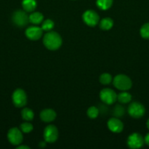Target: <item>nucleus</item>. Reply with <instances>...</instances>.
Wrapping results in <instances>:
<instances>
[{
    "label": "nucleus",
    "mask_w": 149,
    "mask_h": 149,
    "mask_svg": "<svg viewBox=\"0 0 149 149\" xmlns=\"http://www.w3.org/2000/svg\"><path fill=\"white\" fill-rule=\"evenodd\" d=\"M20 130L24 133H29L33 130V125L29 122H24L20 125Z\"/></svg>",
    "instance_id": "nucleus-25"
},
{
    "label": "nucleus",
    "mask_w": 149,
    "mask_h": 149,
    "mask_svg": "<svg viewBox=\"0 0 149 149\" xmlns=\"http://www.w3.org/2000/svg\"><path fill=\"white\" fill-rule=\"evenodd\" d=\"M112 77L108 73H104L99 77V81H100V83L102 84H105V85L109 84L112 81Z\"/></svg>",
    "instance_id": "nucleus-23"
},
{
    "label": "nucleus",
    "mask_w": 149,
    "mask_h": 149,
    "mask_svg": "<svg viewBox=\"0 0 149 149\" xmlns=\"http://www.w3.org/2000/svg\"><path fill=\"white\" fill-rule=\"evenodd\" d=\"M22 7L26 12H28V13L33 12L37 7V1L36 0H23Z\"/></svg>",
    "instance_id": "nucleus-14"
},
{
    "label": "nucleus",
    "mask_w": 149,
    "mask_h": 149,
    "mask_svg": "<svg viewBox=\"0 0 149 149\" xmlns=\"http://www.w3.org/2000/svg\"><path fill=\"white\" fill-rule=\"evenodd\" d=\"M99 110L96 106H91L87 110V115L90 119H96L99 116Z\"/></svg>",
    "instance_id": "nucleus-22"
},
{
    "label": "nucleus",
    "mask_w": 149,
    "mask_h": 149,
    "mask_svg": "<svg viewBox=\"0 0 149 149\" xmlns=\"http://www.w3.org/2000/svg\"><path fill=\"white\" fill-rule=\"evenodd\" d=\"M42 33H43V30L42 28H39L38 26H30L27 28L25 31L26 37L32 41H37L40 39L42 36Z\"/></svg>",
    "instance_id": "nucleus-11"
},
{
    "label": "nucleus",
    "mask_w": 149,
    "mask_h": 149,
    "mask_svg": "<svg viewBox=\"0 0 149 149\" xmlns=\"http://www.w3.org/2000/svg\"><path fill=\"white\" fill-rule=\"evenodd\" d=\"M17 148L18 149H29L30 148H29V146H19L18 145V146L17 147Z\"/></svg>",
    "instance_id": "nucleus-27"
},
{
    "label": "nucleus",
    "mask_w": 149,
    "mask_h": 149,
    "mask_svg": "<svg viewBox=\"0 0 149 149\" xmlns=\"http://www.w3.org/2000/svg\"><path fill=\"white\" fill-rule=\"evenodd\" d=\"M43 44L47 49L56 50L62 45V39L58 33L55 31H48L43 37Z\"/></svg>",
    "instance_id": "nucleus-1"
},
{
    "label": "nucleus",
    "mask_w": 149,
    "mask_h": 149,
    "mask_svg": "<svg viewBox=\"0 0 149 149\" xmlns=\"http://www.w3.org/2000/svg\"><path fill=\"white\" fill-rule=\"evenodd\" d=\"M113 85L118 90L126 91L129 90L132 85L131 79L129 77L124 74H118L113 79Z\"/></svg>",
    "instance_id": "nucleus-2"
},
{
    "label": "nucleus",
    "mask_w": 149,
    "mask_h": 149,
    "mask_svg": "<svg viewBox=\"0 0 149 149\" xmlns=\"http://www.w3.org/2000/svg\"><path fill=\"white\" fill-rule=\"evenodd\" d=\"M140 35L143 38L146 39H149V23H145L141 27L140 31Z\"/></svg>",
    "instance_id": "nucleus-24"
},
{
    "label": "nucleus",
    "mask_w": 149,
    "mask_h": 149,
    "mask_svg": "<svg viewBox=\"0 0 149 149\" xmlns=\"http://www.w3.org/2000/svg\"><path fill=\"white\" fill-rule=\"evenodd\" d=\"M146 125H147V127H148V129L149 130V119H148V121H147V123H146Z\"/></svg>",
    "instance_id": "nucleus-29"
},
{
    "label": "nucleus",
    "mask_w": 149,
    "mask_h": 149,
    "mask_svg": "<svg viewBox=\"0 0 149 149\" xmlns=\"http://www.w3.org/2000/svg\"><path fill=\"white\" fill-rule=\"evenodd\" d=\"M43 137L45 141L50 143L56 142L58 139V129L54 125H48L44 130Z\"/></svg>",
    "instance_id": "nucleus-7"
},
{
    "label": "nucleus",
    "mask_w": 149,
    "mask_h": 149,
    "mask_svg": "<svg viewBox=\"0 0 149 149\" xmlns=\"http://www.w3.org/2000/svg\"><path fill=\"white\" fill-rule=\"evenodd\" d=\"M83 20L87 26L93 27L99 23V17L96 12L89 10L83 14Z\"/></svg>",
    "instance_id": "nucleus-8"
},
{
    "label": "nucleus",
    "mask_w": 149,
    "mask_h": 149,
    "mask_svg": "<svg viewBox=\"0 0 149 149\" xmlns=\"http://www.w3.org/2000/svg\"><path fill=\"white\" fill-rule=\"evenodd\" d=\"M7 138L9 142L13 146H18L23 142V135L21 131L16 127L11 128L8 131Z\"/></svg>",
    "instance_id": "nucleus-9"
},
{
    "label": "nucleus",
    "mask_w": 149,
    "mask_h": 149,
    "mask_svg": "<svg viewBox=\"0 0 149 149\" xmlns=\"http://www.w3.org/2000/svg\"><path fill=\"white\" fill-rule=\"evenodd\" d=\"M12 20L16 26L21 28L27 26L29 22V18L26 11L19 10L14 12L12 15Z\"/></svg>",
    "instance_id": "nucleus-3"
},
{
    "label": "nucleus",
    "mask_w": 149,
    "mask_h": 149,
    "mask_svg": "<svg viewBox=\"0 0 149 149\" xmlns=\"http://www.w3.org/2000/svg\"><path fill=\"white\" fill-rule=\"evenodd\" d=\"M108 127L110 130L114 133H120L124 129V124L118 118H111L108 122Z\"/></svg>",
    "instance_id": "nucleus-12"
},
{
    "label": "nucleus",
    "mask_w": 149,
    "mask_h": 149,
    "mask_svg": "<svg viewBox=\"0 0 149 149\" xmlns=\"http://www.w3.org/2000/svg\"><path fill=\"white\" fill-rule=\"evenodd\" d=\"M145 141L141 135L138 133H132L129 136L127 140V145L130 148H140L144 144Z\"/></svg>",
    "instance_id": "nucleus-10"
},
{
    "label": "nucleus",
    "mask_w": 149,
    "mask_h": 149,
    "mask_svg": "<svg viewBox=\"0 0 149 149\" xmlns=\"http://www.w3.org/2000/svg\"><path fill=\"white\" fill-rule=\"evenodd\" d=\"M29 18L30 23L35 25H37L42 23V21L44 20V16L41 13H39V12H34V13H32V14L29 16Z\"/></svg>",
    "instance_id": "nucleus-15"
},
{
    "label": "nucleus",
    "mask_w": 149,
    "mask_h": 149,
    "mask_svg": "<svg viewBox=\"0 0 149 149\" xmlns=\"http://www.w3.org/2000/svg\"><path fill=\"white\" fill-rule=\"evenodd\" d=\"M117 100L119 103L125 104V103H129L131 100V95L127 92H122L117 95Z\"/></svg>",
    "instance_id": "nucleus-18"
},
{
    "label": "nucleus",
    "mask_w": 149,
    "mask_h": 149,
    "mask_svg": "<svg viewBox=\"0 0 149 149\" xmlns=\"http://www.w3.org/2000/svg\"><path fill=\"white\" fill-rule=\"evenodd\" d=\"M145 107L138 102H133L130 103L128 107V113L134 119H139L145 114Z\"/></svg>",
    "instance_id": "nucleus-6"
},
{
    "label": "nucleus",
    "mask_w": 149,
    "mask_h": 149,
    "mask_svg": "<svg viewBox=\"0 0 149 149\" xmlns=\"http://www.w3.org/2000/svg\"><path fill=\"white\" fill-rule=\"evenodd\" d=\"M45 145H46V144H45V142H42L39 143V146L41 147H44V146H45Z\"/></svg>",
    "instance_id": "nucleus-28"
},
{
    "label": "nucleus",
    "mask_w": 149,
    "mask_h": 149,
    "mask_svg": "<svg viewBox=\"0 0 149 149\" xmlns=\"http://www.w3.org/2000/svg\"><path fill=\"white\" fill-rule=\"evenodd\" d=\"M21 116L25 121L30 122V121H32V119L34 117V113L32 109L29 108H24L21 111Z\"/></svg>",
    "instance_id": "nucleus-17"
},
{
    "label": "nucleus",
    "mask_w": 149,
    "mask_h": 149,
    "mask_svg": "<svg viewBox=\"0 0 149 149\" xmlns=\"http://www.w3.org/2000/svg\"><path fill=\"white\" fill-rule=\"evenodd\" d=\"M39 116H40V119L42 122L49 123V122L55 120L56 117V113L53 109H46L41 111Z\"/></svg>",
    "instance_id": "nucleus-13"
},
{
    "label": "nucleus",
    "mask_w": 149,
    "mask_h": 149,
    "mask_svg": "<svg viewBox=\"0 0 149 149\" xmlns=\"http://www.w3.org/2000/svg\"><path fill=\"white\" fill-rule=\"evenodd\" d=\"M144 141L145 143H146L148 146H149V133H148L147 135H146V136L145 137Z\"/></svg>",
    "instance_id": "nucleus-26"
},
{
    "label": "nucleus",
    "mask_w": 149,
    "mask_h": 149,
    "mask_svg": "<svg viewBox=\"0 0 149 149\" xmlns=\"http://www.w3.org/2000/svg\"><path fill=\"white\" fill-rule=\"evenodd\" d=\"M124 113H125L124 108L119 104L115 105L113 110H112V114H113V116L116 118L123 116L124 115Z\"/></svg>",
    "instance_id": "nucleus-21"
},
{
    "label": "nucleus",
    "mask_w": 149,
    "mask_h": 149,
    "mask_svg": "<svg viewBox=\"0 0 149 149\" xmlns=\"http://www.w3.org/2000/svg\"><path fill=\"white\" fill-rule=\"evenodd\" d=\"M42 29L45 31H51L54 28V23L51 19H46L43 20L42 23Z\"/></svg>",
    "instance_id": "nucleus-20"
},
{
    "label": "nucleus",
    "mask_w": 149,
    "mask_h": 149,
    "mask_svg": "<svg viewBox=\"0 0 149 149\" xmlns=\"http://www.w3.org/2000/svg\"><path fill=\"white\" fill-rule=\"evenodd\" d=\"M101 100L107 105L113 104L117 100V94L114 90L110 88H105L99 93Z\"/></svg>",
    "instance_id": "nucleus-5"
},
{
    "label": "nucleus",
    "mask_w": 149,
    "mask_h": 149,
    "mask_svg": "<svg viewBox=\"0 0 149 149\" xmlns=\"http://www.w3.org/2000/svg\"><path fill=\"white\" fill-rule=\"evenodd\" d=\"M112 0H96V6L102 10H107L110 8Z\"/></svg>",
    "instance_id": "nucleus-19"
},
{
    "label": "nucleus",
    "mask_w": 149,
    "mask_h": 149,
    "mask_svg": "<svg viewBox=\"0 0 149 149\" xmlns=\"http://www.w3.org/2000/svg\"><path fill=\"white\" fill-rule=\"evenodd\" d=\"M12 99H13V104L18 108L23 107L27 103V96L24 90L22 89H16L13 92Z\"/></svg>",
    "instance_id": "nucleus-4"
},
{
    "label": "nucleus",
    "mask_w": 149,
    "mask_h": 149,
    "mask_svg": "<svg viewBox=\"0 0 149 149\" xmlns=\"http://www.w3.org/2000/svg\"><path fill=\"white\" fill-rule=\"evenodd\" d=\"M113 26V20L110 17H105L99 21V27L101 29L108 31Z\"/></svg>",
    "instance_id": "nucleus-16"
}]
</instances>
